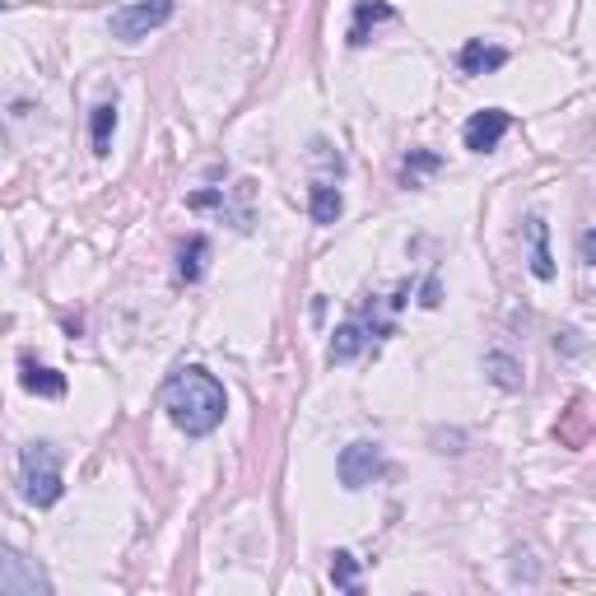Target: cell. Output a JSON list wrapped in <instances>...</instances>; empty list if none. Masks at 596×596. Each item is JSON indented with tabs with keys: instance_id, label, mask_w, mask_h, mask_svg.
Wrapping results in <instances>:
<instances>
[{
	"instance_id": "8",
	"label": "cell",
	"mask_w": 596,
	"mask_h": 596,
	"mask_svg": "<svg viewBox=\"0 0 596 596\" xmlns=\"http://www.w3.org/2000/svg\"><path fill=\"white\" fill-rule=\"evenodd\" d=\"M19 382H24V392L47 396V401H56V396H66V378H61L56 368L33 364V359H19Z\"/></svg>"
},
{
	"instance_id": "16",
	"label": "cell",
	"mask_w": 596,
	"mask_h": 596,
	"mask_svg": "<svg viewBox=\"0 0 596 596\" xmlns=\"http://www.w3.org/2000/svg\"><path fill=\"white\" fill-rule=\"evenodd\" d=\"M489 368H494V382H499V387H508V392L522 382V378H517V364L508 359V354H489Z\"/></svg>"
},
{
	"instance_id": "13",
	"label": "cell",
	"mask_w": 596,
	"mask_h": 596,
	"mask_svg": "<svg viewBox=\"0 0 596 596\" xmlns=\"http://www.w3.org/2000/svg\"><path fill=\"white\" fill-rule=\"evenodd\" d=\"M364 340H368V331L359 322L336 326V336H331V364H350L354 354L364 350Z\"/></svg>"
},
{
	"instance_id": "9",
	"label": "cell",
	"mask_w": 596,
	"mask_h": 596,
	"mask_svg": "<svg viewBox=\"0 0 596 596\" xmlns=\"http://www.w3.org/2000/svg\"><path fill=\"white\" fill-rule=\"evenodd\" d=\"M387 19H396V10L387 5V0H359V5H354V19H350V47H364L368 28L387 24Z\"/></svg>"
},
{
	"instance_id": "1",
	"label": "cell",
	"mask_w": 596,
	"mask_h": 596,
	"mask_svg": "<svg viewBox=\"0 0 596 596\" xmlns=\"http://www.w3.org/2000/svg\"><path fill=\"white\" fill-rule=\"evenodd\" d=\"M163 410H168V420L187 438H205L219 429L224 410H229V396H224L215 373H205V368H177L173 378H168V387H163Z\"/></svg>"
},
{
	"instance_id": "7",
	"label": "cell",
	"mask_w": 596,
	"mask_h": 596,
	"mask_svg": "<svg viewBox=\"0 0 596 596\" xmlns=\"http://www.w3.org/2000/svg\"><path fill=\"white\" fill-rule=\"evenodd\" d=\"M457 66H461V75H489V70L508 66V52H503V47H489L485 38H471L466 47H461Z\"/></svg>"
},
{
	"instance_id": "3",
	"label": "cell",
	"mask_w": 596,
	"mask_h": 596,
	"mask_svg": "<svg viewBox=\"0 0 596 596\" xmlns=\"http://www.w3.org/2000/svg\"><path fill=\"white\" fill-rule=\"evenodd\" d=\"M173 19V0H140V5H126V10L112 14V33L126 42L149 38L154 28H163Z\"/></svg>"
},
{
	"instance_id": "15",
	"label": "cell",
	"mask_w": 596,
	"mask_h": 596,
	"mask_svg": "<svg viewBox=\"0 0 596 596\" xmlns=\"http://www.w3.org/2000/svg\"><path fill=\"white\" fill-rule=\"evenodd\" d=\"M331 583H336L340 592H354V587H359V559H354L350 550H336V555H331Z\"/></svg>"
},
{
	"instance_id": "18",
	"label": "cell",
	"mask_w": 596,
	"mask_h": 596,
	"mask_svg": "<svg viewBox=\"0 0 596 596\" xmlns=\"http://www.w3.org/2000/svg\"><path fill=\"white\" fill-rule=\"evenodd\" d=\"M420 303H424V308H438V285H434V280L424 285V298H420Z\"/></svg>"
},
{
	"instance_id": "2",
	"label": "cell",
	"mask_w": 596,
	"mask_h": 596,
	"mask_svg": "<svg viewBox=\"0 0 596 596\" xmlns=\"http://www.w3.org/2000/svg\"><path fill=\"white\" fill-rule=\"evenodd\" d=\"M19 480H24V499L33 508H52L61 494H66V480H61V457H56L52 443H33L24 447L19 457Z\"/></svg>"
},
{
	"instance_id": "6",
	"label": "cell",
	"mask_w": 596,
	"mask_h": 596,
	"mask_svg": "<svg viewBox=\"0 0 596 596\" xmlns=\"http://www.w3.org/2000/svg\"><path fill=\"white\" fill-rule=\"evenodd\" d=\"M508 126H513V117L503 108H485V112H475L471 122H466V149H475V154H489V149H499V140L508 136Z\"/></svg>"
},
{
	"instance_id": "11",
	"label": "cell",
	"mask_w": 596,
	"mask_h": 596,
	"mask_svg": "<svg viewBox=\"0 0 596 596\" xmlns=\"http://www.w3.org/2000/svg\"><path fill=\"white\" fill-rule=\"evenodd\" d=\"M112 131H117V103H98L89 117V136H94V154L108 159L112 154Z\"/></svg>"
},
{
	"instance_id": "4",
	"label": "cell",
	"mask_w": 596,
	"mask_h": 596,
	"mask_svg": "<svg viewBox=\"0 0 596 596\" xmlns=\"http://www.w3.org/2000/svg\"><path fill=\"white\" fill-rule=\"evenodd\" d=\"M382 447L378 443H350L345 452H340V461H336V471H340V485L345 489H364V485H373L382 475Z\"/></svg>"
},
{
	"instance_id": "17",
	"label": "cell",
	"mask_w": 596,
	"mask_h": 596,
	"mask_svg": "<svg viewBox=\"0 0 596 596\" xmlns=\"http://www.w3.org/2000/svg\"><path fill=\"white\" fill-rule=\"evenodd\" d=\"M438 168V154H410L406 163H401V173H406V182H415L420 173H434Z\"/></svg>"
},
{
	"instance_id": "14",
	"label": "cell",
	"mask_w": 596,
	"mask_h": 596,
	"mask_svg": "<svg viewBox=\"0 0 596 596\" xmlns=\"http://www.w3.org/2000/svg\"><path fill=\"white\" fill-rule=\"evenodd\" d=\"M205 257H210V243H205L201 233H196V238L182 247V257H177V275H182L187 285H196V280L205 275Z\"/></svg>"
},
{
	"instance_id": "5",
	"label": "cell",
	"mask_w": 596,
	"mask_h": 596,
	"mask_svg": "<svg viewBox=\"0 0 596 596\" xmlns=\"http://www.w3.org/2000/svg\"><path fill=\"white\" fill-rule=\"evenodd\" d=\"M0 592H52V578L33 559L0 550Z\"/></svg>"
},
{
	"instance_id": "12",
	"label": "cell",
	"mask_w": 596,
	"mask_h": 596,
	"mask_svg": "<svg viewBox=\"0 0 596 596\" xmlns=\"http://www.w3.org/2000/svg\"><path fill=\"white\" fill-rule=\"evenodd\" d=\"M340 210H345V201H340V191L336 187H326V182H317L308 196V215L312 224H336Z\"/></svg>"
},
{
	"instance_id": "10",
	"label": "cell",
	"mask_w": 596,
	"mask_h": 596,
	"mask_svg": "<svg viewBox=\"0 0 596 596\" xmlns=\"http://www.w3.org/2000/svg\"><path fill=\"white\" fill-rule=\"evenodd\" d=\"M527 238H531V275L536 280H555V257H550V229H545V219H527Z\"/></svg>"
}]
</instances>
